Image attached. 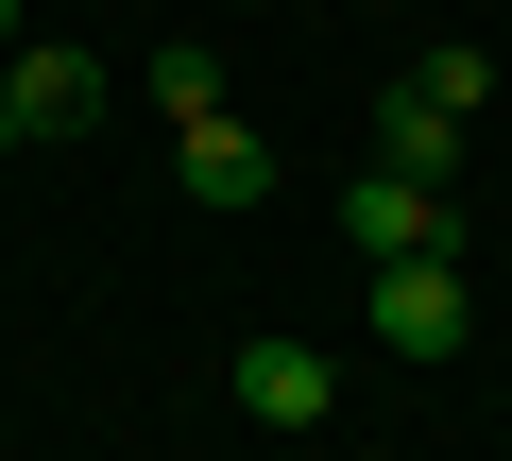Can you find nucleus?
<instances>
[{"instance_id":"obj_1","label":"nucleus","mask_w":512,"mask_h":461,"mask_svg":"<svg viewBox=\"0 0 512 461\" xmlns=\"http://www.w3.org/2000/svg\"><path fill=\"white\" fill-rule=\"evenodd\" d=\"M342 240H359V274H376V257H461V188H410V171H376V154H359Z\"/></svg>"},{"instance_id":"obj_2","label":"nucleus","mask_w":512,"mask_h":461,"mask_svg":"<svg viewBox=\"0 0 512 461\" xmlns=\"http://www.w3.org/2000/svg\"><path fill=\"white\" fill-rule=\"evenodd\" d=\"M171 188L188 205H222V222H256V205H274V137H256V120H171Z\"/></svg>"},{"instance_id":"obj_3","label":"nucleus","mask_w":512,"mask_h":461,"mask_svg":"<svg viewBox=\"0 0 512 461\" xmlns=\"http://www.w3.org/2000/svg\"><path fill=\"white\" fill-rule=\"evenodd\" d=\"M0 86H18V137H86L103 120V52H69V35H18Z\"/></svg>"},{"instance_id":"obj_4","label":"nucleus","mask_w":512,"mask_h":461,"mask_svg":"<svg viewBox=\"0 0 512 461\" xmlns=\"http://www.w3.org/2000/svg\"><path fill=\"white\" fill-rule=\"evenodd\" d=\"M376 342L393 359H461V257H376Z\"/></svg>"},{"instance_id":"obj_5","label":"nucleus","mask_w":512,"mask_h":461,"mask_svg":"<svg viewBox=\"0 0 512 461\" xmlns=\"http://www.w3.org/2000/svg\"><path fill=\"white\" fill-rule=\"evenodd\" d=\"M239 410H256V427H325V410H342V359H325V342H239Z\"/></svg>"},{"instance_id":"obj_6","label":"nucleus","mask_w":512,"mask_h":461,"mask_svg":"<svg viewBox=\"0 0 512 461\" xmlns=\"http://www.w3.org/2000/svg\"><path fill=\"white\" fill-rule=\"evenodd\" d=\"M376 171H410V188H461V103H427V86H376Z\"/></svg>"},{"instance_id":"obj_7","label":"nucleus","mask_w":512,"mask_h":461,"mask_svg":"<svg viewBox=\"0 0 512 461\" xmlns=\"http://www.w3.org/2000/svg\"><path fill=\"white\" fill-rule=\"evenodd\" d=\"M137 103H154V120H205V103H222V52H205V35H154V52H137Z\"/></svg>"},{"instance_id":"obj_8","label":"nucleus","mask_w":512,"mask_h":461,"mask_svg":"<svg viewBox=\"0 0 512 461\" xmlns=\"http://www.w3.org/2000/svg\"><path fill=\"white\" fill-rule=\"evenodd\" d=\"M410 86H427V103H461V120H478V86H495V52H461V35H427V52H410Z\"/></svg>"},{"instance_id":"obj_9","label":"nucleus","mask_w":512,"mask_h":461,"mask_svg":"<svg viewBox=\"0 0 512 461\" xmlns=\"http://www.w3.org/2000/svg\"><path fill=\"white\" fill-rule=\"evenodd\" d=\"M18 35H35V0H0V52H18Z\"/></svg>"},{"instance_id":"obj_10","label":"nucleus","mask_w":512,"mask_h":461,"mask_svg":"<svg viewBox=\"0 0 512 461\" xmlns=\"http://www.w3.org/2000/svg\"><path fill=\"white\" fill-rule=\"evenodd\" d=\"M0 154H18V86H0Z\"/></svg>"}]
</instances>
